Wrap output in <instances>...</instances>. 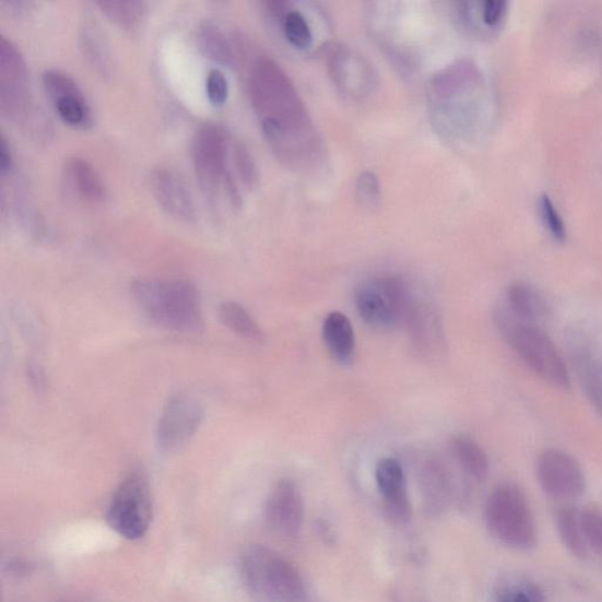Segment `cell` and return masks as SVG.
<instances>
[{
  "instance_id": "obj_1",
  "label": "cell",
  "mask_w": 602,
  "mask_h": 602,
  "mask_svg": "<svg viewBox=\"0 0 602 602\" xmlns=\"http://www.w3.org/2000/svg\"><path fill=\"white\" fill-rule=\"evenodd\" d=\"M249 95L262 133L286 162L317 152L310 118L284 70L269 57L256 60L249 76Z\"/></svg>"
},
{
  "instance_id": "obj_2",
  "label": "cell",
  "mask_w": 602,
  "mask_h": 602,
  "mask_svg": "<svg viewBox=\"0 0 602 602\" xmlns=\"http://www.w3.org/2000/svg\"><path fill=\"white\" fill-rule=\"evenodd\" d=\"M142 311L158 326L181 333L204 330L202 302L197 287L184 280H142L132 285Z\"/></svg>"
},
{
  "instance_id": "obj_3",
  "label": "cell",
  "mask_w": 602,
  "mask_h": 602,
  "mask_svg": "<svg viewBox=\"0 0 602 602\" xmlns=\"http://www.w3.org/2000/svg\"><path fill=\"white\" fill-rule=\"evenodd\" d=\"M0 111L31 137H48L50 121L29 92L25 59L11 39L0 36Z\"/></svg>"
},
{
  "instance_id": "obj_4",
  "label": "cell",
  "mask_w": 602,
  "mask_h": 602,
  "mask_svg": "<svg viewBox=\"0 0 602 602\" xmlns=\"http://www.w3.org/2000/svg\"><path fill=\"white\" fill-rule=\"evenodd\" d=\"M496 323L505 341L532 373L559 389H569L568 369L557 346L542 327L524 322L497 308Z\"/></svg>"
},
{
  "instance_id": "obj_5",
  "label": "cell",
  "mask_w": 602,
  "mask_h": 602,
  "mask_svg": "<svg viewBox=\"0 0 602 602\" xmlns=\"http://www.w3.org/2000/svg\"><path fill=\"white\" fill-rule=\"evenodd\" d=\"M246 588L262 602H306L307 591L297 568L281 554L261 546L247 548L241 557Z\"/></svg>"
},
{
  "instance_id": "obj_6",
  "label": "cell",
  "mask_w": 602,
  "mask_h": 602,
  "mask_svg": "<svg viewBox=\"0 0 602 602\" xmlns=\"http://www.w3.org/2000/svg\"><path fill=\"white\" fill-rule=\"evenodd\" d=\"M233 141L223 127L213 122L204 123L193 137L192 160L197 178L211 203H219L224 191L231 204L240 205V191L229 168Z\"/></svg>"
},
{
  "instance_id": "obj_7",
  "label": "cell",
  "mask_w": 602,
  "mask_h": 602,
  "mask_svg": "<svg viewBox=\"0 0 602 602\" xmlns=\"http://www.w3.org/2000/svg\"><path fill=\"white\" fill-rule=\"evenodd\" d=\"M485 523L503 545L530 551L538 544V530L531 506L523 492L514 484L494 488L485 504Z\"/></svg>"
},
{
  "instance_id": "obj_8",
  "label": "cell",
  "mask_w": 602,
  "mask_h": 602,
  "mask_svg": "<svg viewBox=\"0 0 602 602\" xmlns=\"http://www.w3.org/2000/svg\"><path fill=\"white\" fill-rule=\"evenodd\" d=\"M413 292L403 278L385 274L363 282L356 291V306L368 327L378 330L405 326Z\"/></svg>"
},
{
  "instance_id": "obj_9",
  "label": "cell",
  "mask_w": 602,
  "mask_h": 602,
  "mask_svg": "<svg viewBox=\"0 0 602 602\" xmlns=\"http://www.w3.org/2000/svg\"><path fill=\"white\" fill-rule=\"evenodd\" d=\"M152 517L153 505L149 483L141 473H132L115 492L107 509V521L121 538L133 542L147 533Z\"/></svg>"
},
{
  "instance_id": "obj_10",
  "label": "cell",
  "mask_w": 602,
  "mask_h": 602,
  "mask_svg": "<svg viewBox=\"0 0 602 602\" xmlns=\"http://www.w3.org/2000/svg\"><path fill=\"white\" fill-rule=\"evenodd\" d=\"M536 480L550 497L576 500L586 489V476L579 462L562 450L550 449L539 456Z\"/></svg>"
},
{
  "instance_id": "obj_11",
  "label": "cell",
  "mask_w": 602,
  "mask_h": 602,
  "mask_svg": "<svg viewBox=\"0 0 602 602\" xmlns=\"http://www.w3.org/2000/svg\"><path fill=\"white\" fill-rule=\"evenodd\" d=\"M203 408L190 394L168 400L157 426V440L165 452H177L193 438L203 421Z\"/></svg>"
},
{
  "instance_id": "obj_12",
  "label": "cell",
  "mask_w": 602,
  "mask_h": 602,
  "mask_svg": "<svg viewBox=\"0 0 602 602\" xmlns=\"http://www.w3.org/2000/svg\"><path fill=\"white\" fill-rule=\"evenodd\" d=\"M42 81L56 113L68 126L88 129L94 123V114L83 90L68 72L56 68L46 69Z\"/></svg>"
},
{
  "instance_id": "obj_13",
  "label": "cell",
  "mask_w": 602,
  "mask_h": 602,
  "mask_svg": "<svg viewBox=\"0 0 602 602\" xmlns=\"http://www.w3.org/2000/svg\"><path fill=\"white\" fill-rule=\"evenodd\" d=\"M305 508L299 487L290 480L278 483L270 493L265 506V522L278 536L293 539L299 535Z\"/></svg>"
},
{
  "instance_id": "obj_14",
  "label": "cell",
  "mask_w": 602,
  "mask_h": 602,
  "mask_svg": "<svg viewBox=\"0 0 602 602\" xmlns=\"http://www.w3.org/2000/svg\"><path fill=\"white\" fill-rule=\"evenodd\" d=\"M151 190L162 209L175 220L193 223L197 206L193 194L185 178L176 168L161 165L151 175Z\"/></svg>"
},
{
  "instance_id": "obj_15",
  "label": "cell",
  "mask_w": 602,
  "mask_h": 602,
  "mask_svg": "<svg viewBox=\"0 0 602 602\" xmlns=\"http://www.w3.org/2000/svg\"><path fill=\"white\" fill-rule=\"evenodd\" d=\"M413 293L405 320L411 343L416 353L425 358H437L445 352L442 322L434 305Z\"/></svg>"
},
{
  "instance_id": "obj_16",
  "label": "cell",
  "mask_w": 602,
  "mask_h": 602,
  "mask_svg": "<svg viewBox=\"0 0 602 602\" xmlns=\"http://www.w3.org/2000/svg\"><path fill=\"white\" fill-rule=\"evenodd\" d=\"M376 481L381 494L385 515L393 523L404 524L412 516L406 475L400 461L383 458L376 468Z\"/></svg>"
},
{
  "instance_id": "obj_17",
  "label": "cell",
  "mask_w": 602,
  "mask_h": 602,
  "mask_svg": "<svg viewBox=\"0 0 602 602\" xmlns=\"http://www.w3.org/2000/svg\"><path fill=\"white\" fill-rule=\"evenodd\" d=\"M333 82L352 97H364L375 85L374 70L357 52L339 46L330 55Z\"/></svg>"
},
{
  "instance_id": "obj_18",
  "label": "cell",
  "mask_w": 602,
  "mask_h": 602,
  "mask_svg": "<svg viewBox=\"0 0 602 602\" xmlns=\"http://www.w3.org/2000/svg\"><path fill=\"white\" fill-rule=\"evenodd\" d=\"M420 486L429 515H440L453 500V475L439 457H426L421 468Z\"/></svg>"
},
{
  "instance_id": "obj_19",
  "label": "cell",
  "mask_w": 602,
  "mask_h": 602,
  "mask_svg": "<svg viewBox=\"0 0 602 602\" xmlns=\"http://www.w3.org/2000/svg\"><path fill=\"white\" fill-rule=\"evenodd\" d=\"M500 306L517 319L539 327L552 317L551 304L543 293L523 283L509 286Z\"/></svg>"
},
{
  "instance_id": "obj_20",
  "label": "cell",
  "mask_w": 602,
  "mask_h": 602,
  "mask_svg": "<svg viewBox=\"0 0 602 602\" xmlns=\"http://www.w3.org/2000/svg\"><path fill=\"white\" fill-rule=\"evenodd\" d=\"M235 38L222 23L213 20L200 24L197 33L198 45L204 56L225 67L237 63L239 46Z\"/></svg>"
},
{
  "instance_id": "obj_21",
  "label": "cell",
  "mask_w": 602,
  "mask_h": 602,
  "mask_svg": "<svg viewBox=\"0 0 602 602\" xmlns=\"http://www.w3.org/2000/svg\"><path fill=\"white\" fill-rule=\"evenodd\" d=\"M322 339L332 358L341 365H350L356 356V334L346 315L333 311L322 322Z\"/></svg>"
},
{
  "instance_id": "obj_22",
  "label": "cell",
  "mask_w": 602,
  "mask_h": 602,
  "mask_svg": "<svg viewBox=\"0 0 602 602\" xmlns=\"http://www.w3.org/2000/svg\"><path fill=\"white\" fill-rule=\"evenodd\" d=\"M64 173L74 193L90 204H102L107 197L106 185L97 169L86 160L71 157L66 162Z\"/></svg>"
},
{
  "instance_id": "obj_23",
  "label": "cell",
  "mask_w": 602,
  "mask_h": 602,
  "mask_svg": "<svg viewBox=\"0 0 602 602\" xmlns=\"http://www.w3.org/2000/svg\"><path fill=\"white\" fill-rule=\"evenodd\" d=\"M81 49L88 61L99 74L107 76L113 73L114 60L109 43L97 21L90 15L85 17L80 28Z\"/></svg>"
},
{
  "instance_id": "obj_24",
  "label": "cell",
  "mask_w": 602,
  "mask_h": 602,
  "mask_svg": "<svg viewBox=\"0 0 602 602\" xmlns=\"http://www.w3.org/2000/svg\"><path fill=\"white\" fill-rule=\"evenodd\" d=\"M450 450L459 468L473 481L482 483L486 480L489 462L480 444L468 436H456L450 442Z\"/></svg>"
},
{
  "instance_id": "obj_25",
  "label": "cell",
  "mask_w": 602,
  "mask_h": 602,
  "mask_svg": "<svg viewBox=\"0 0 602 602\" xmlns=\"http://www.w3.org/2000/svg\"><path fill=\"white\" fill-rule=\"evenodd\" d=\"M557 530L563 545L570 554L579 559L589 557L590 551L585 542L579 509L576 507L560 509L557 516Z\"/></svg>"
},
{
  "instance_id": "obj_26",
  "label": "cell",
  "mask_w": 602,
  "mask_h": 602,
  "mask_svg": "<svg viewBox=\"0 0 602 602\" xmlns=\"http://www.w3.org/2000/svg\"><path fill=\"white\" fill-rule=\"evenodd\" d=\"M220 317L226 328L247 339V341L264 342V332L261 331L256 320L240 304L235 302L222 304Z\"/></svg>"
},
{
  "instance_id": "obj_27",
  "label": "cell",
  "mask_w": 602,
  "mask_h": 602,
  "mask_svg": "<svg viewBox=\"0 0 602 602\" xmlns=\"http://www.w3.org/2000/svg\"><path fill=\"white\" fill-rule=\"evenodd\" d=\"M99 9L119 26L132 29L145 17L147 5L139 0H101Z\"/></svg>"
},
{
  "instance_id": "obj_28",
  "label": "cell",
  "mask_w": 602,
  "mask_h": 602,
  "mask_svg": "<svg viewBox=\"0 0 602 602\" xmlns=\"http://www.w3.org/2000/svg\"><path fill=\"white\" fill-rule=\"evenodd\" d=\"M283 27L286 39L296 49H310L314 44V34L304 14L295 9H288L283 14Z\"/></svg>"
},
{
  "instance_id": "obj_29",
  "label": "cell",
  "mask_w": 602,
  "mask_h": 602,
  "mask_svg": "<svg viewBox=\"0 0 602 602\" xmlns=\"http://www.w3.org/2000/svg\"><path fill=\"white\" fill-rule=\"evenodd\" d=\"M231 157L240 181L249 189L256 188L259 180L258 168L249 150L241 142L233 141Z\"/></svg>"
},
{
  "instance_id": "obj_30",
  "label": "cell",
  "mask_w": 602,
  "mask_h": 602,
  "mask_svg": "<svg viewBox=\"0 0 602 602\" xmlns=\"http://www.w3.org/2000/svg\"><path fill=\"white\" fill-rule=\"evenodd\" d=\"M579 519L589 551L602 555V514L597 509H579Z\"/></svg>"
},
{
  "instance_id": "obj_31",
  "label": "cell",
  "mask_w": 602,
  "mask_h": 602,
  "mask_svg": "<svg viewBox=\"0 0 602 602\" xmlns=\"http://www.w3.org/2000/svg\"><path fill=\"white\" fill-rule=\"evenodd\" d=\"M498 602H546L542 589L533 582L509 585L498 594Z\"/></svg>"
},
{
  "instance_id": "obj_32",
  "label": "cell",
  "mask_w": 602,
  "mask_h": 602,
  "mask_svg": "<svg viewBox=\"0 0 602 602\" xmlns=\"http://www.w3.org/2000/svg\"><path fill=\"white\" fill-rule=\"evenodd\" d=\"M539 209L540 214H542V220L550 231L551 235L559 240L564 241L566 239V225L562 219V215L557 208L552 202V199L547 194H543L539 199Z\"/></svg>"
},
{
  "instance_id": "obj_33",
  "label": "cell",
  "mask_w": 602,
  "mask_h": 602,
  "mask_svg": "<svg viewBox=\"0 0 602 602\" xmlns=\"http://www.w3.org/2000/svg\"><path fill=\"white\" fill-rule=\"evenodd\" d=\"M228 81L225 73L219 68L211 69L206 76V94L209 101L214 106H222L228 98Z\"/></svg>"
},
{
  "instance_id": "obj_34",
  "label": "cell",
  "mask_w": 602,
  "mask_h": 602,
  "mask_svg": "<svg viewBox=\"0 0 602 602\" xmlns=\"http://www.w3.org/2000/svg\"><path fill=\"white\" fill-rule=\"evenodd\" d=\"M357 194L363 206L375 208L380 199V185L376 175L364 173L357 182Z\"/></svg>"
},
{
  "instance_id": "obj_35",
  "label": "cell",
  "mask_w": 602,
  "mask_h": 602,
  "mask_svg": "<svg viewBox=\"0 0 602 602\" xmlns=\"http://www.w3.org/2000/svg\"><path fill=\"white\" fill-rule=\"evenodd\" d=\"M507 3L504 0H487L483 3L482 20L487 26H496L504 19Z\"/></svg>"
},
{
  "instance_id": "obj_36",
  "label": "cell",
  "mask_w": 602,
  "mask_h": 602,
  "mask_svg": "<svg viewBox=\"0 0 602 602\" xmlns=\"http://www.w3.org/2000/svg\"><path fill=\"white\" fill-rule=\"evenodd\" d=\"M13 166V157L11 147L8 143V139L2 133V137H0V175L4 178L11 173Z\"/></svg>"
},
{
  "instance_id": "obj_37",
  "label": "cell",
  "mask_w": 602,
  "mask_h": 602,
  "mask_svg": "<svg viewBox=\"0 0 602 602\" xmlns=\"http://www.w3.org/2000/svg\"><path fill=\"white\" fill-rule=\"evenodd\" d=\"M31 3L27 2H19V0H15V2H3L2 8L5 9V11L10 14L15 15H22L27 12V10L31 9Z\"/></svg>"
}]
</instances>
